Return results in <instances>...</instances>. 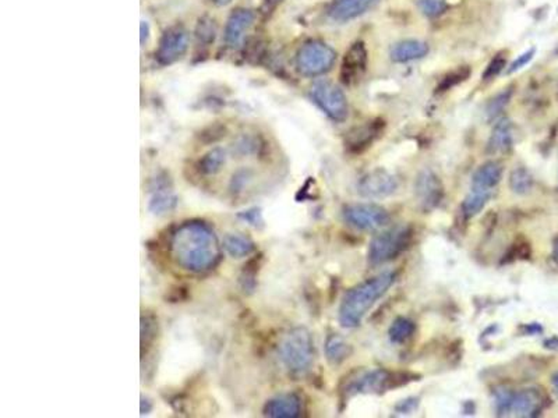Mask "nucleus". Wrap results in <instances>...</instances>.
I'll return each instance as SVG.
<instances>
[{
	"label": "nucleus",
	"mask_w": 558,
	"mask_h": 418,
	"mask_svg": "<svg viewBox=\"0 0 558 418\" xmlns=\"http://www.w3.org/2000/svg\"><path fill=\"white\" fill-rule=\"evenodd\" d=\"M172 255L186 269L204 270L216 261L218 243L207 226L187 223L174 235Z\"/></svg>",
	"instance_id": "f257e3e1"
},
{
	"label": "nucleus",
	"mask_w": 558,
	"mask_h": 418,
	"mask_svg": "<svg viewBox=\"0 0 558 418\" xmlns=\"http://www.w3.org/2000/svg\"><path fill=\"white\" fill-rule=\"evenodd\" d=\"M396 273L384 270L352 287L342 299L338 318L344 328H358L372 306L394 285Z\"/></svg>",
	"instance_id": "f03ea898"
},
{
	"label": "nucleus",
	"mask_w": 558,
	"mask_h": 418,
	"mask_svg": "<svg viewBox=\"0 0 558 418\" xmlns=\"http://www.w3.org/2000/svg\"><path fill=\"white\" fill-rule=\"evenodd\" d=\"M279 357L293 374H306L314 361V343L306 328H293L279 343Z\"/></svg>",
	"instance_id": "7ed1b4c3"
},
{
	"label": "nucleus",
	"mask_w": 558,
	"mask_h": 418,
	"mask_svg": "<svg viewBox=\"0 0 558 418\" xmlns=\"http://www.w3.org/2000/svg\"><path fill=\"white\" fill-rule=\"evenodd\" d=\"M545 406V399L538 389H497L494 392V410L500 417H536Z\"/></svg>",
	"instance_id": "20e7f679"
},
{
	"label": "nucleus",
	"mask_w": 558,
	"mask_h": 418,
	"mask_svg": "<svg viewBox=\"0 0 558 418\" xmlns=\"http://www.w3.org/2000/svg\"><path fill=\"white\" fill-rule=\"evenodd\" d=\"M413 230L409 225H396L375 235L369 247V263L382 265L401 255L410 243Z\"/></svg>",
	"instance_id": "39448f33"
},
{
	"label": "nucleus",
	"mask_w": 558,
	"mask_h": 418,
	"mask_svg": "<svg viewBox=\"0 0 558 418\" xmlns=\"http://www.w3.org/2000/svg\"><path fill=\"white\" fill-rule=\"evenodd\" d=\"M337 62V52L321 41L306 42L296 55V67L306 77H317L330 72Z\"/></svg>",
	"instance_id": "423d86ee"
},
{
	"label": "nucleus",
	"mask_w": 558,
	"mask_h": 418,
	"mask_svg": "<svg viewBox=\"0 0 558 418\" xmlns=\"http://www.w3.org/2000/svg\"><path fill=\"white\" fill-rule=\"evenodd\" d=\"M310 95L318 107L334 122L341 123L348 119V99L337 84L330 80H317L310 88Z\"/></svg>",
	"instance_id": "0eeeda50"
},
{
	"label": "nucleus",
	"mask_w": 558,
	"mask_h": 418,
	"mask_svg": "<svg viewBox=\"0 0 558 418\" xmlns=\"http://www.w3.org/2000/svg\"><path fill=\"white\" fill-rule=\"evenodd\" d=\"M345 222L363 232H374L389 223V214L381 205L372 202L348 204L342 209Z\"/></svg>",
	"instance_id": "6e6552de"
},
{
	"label": "nucleus",
	"mask_w": 558,
	"mask_h": 418,
	"mask_svg": "<svg viewBox=\"0 0 558 418\" xmlns=\"http://www.w3.org/2000/svg\"><path fill=\"white\" fill-rule=\"evenodd\" d=\"M398 187V178L385 169L378 167L362 176L358 183V192L365 198L381 200L392 195Z\"/></svg>",
	"instance_id": "1a4fd4ad"
},
{
	"label": "nucleus",
	"mask_w": 558,
	"mask_h": 418,
	"mask_svg": "<svg viewBox=\"0 0 558 418\" xmlns=\"http://www.w3.org/2000/svg\"><path fill=\"white\" fill-rule=\"evenodd\" d=\"M394 374L387 370H372L359 374L346 386L349 396L359 393H381L394 386Z\"/></svg>",
	"instance_id": "9d476101"
},
{
	"label": "nucleus",
	"mask_w": 558,
	"mask_h": 418,
	"mask_svg": "<svg viewBox=\"0 0 558 418\" xmlns=\"http://www.w3.org/2000/svg\"><path fill=\"white\" fill-rule=\"evenodd\" d=\"M188 48V37L182 27L167 30L160 41L157 58L162 65H171L182 59Z\"/></svg>",
	"instance_id": "9b49d317"
},
{
	"label": "nucleus",
	"mask_w": 558,
	"mask_h": 418,
	"mask_svg": "<svg viewBox=\"0 0 558 418\" xmlns=\"http://www.w3.org/2000/svg\"><path fill=\"white\" fill-rule=\"evenodd\" d=\"M415 194L426 209L439 207L444 197V187L440 177L432 170H423L415 181Z\"/></svg>",
	"instance_id": "f8f14e48"
},
{
	"label": "nucleus",
	"mask_w": 558,
	"mask_h": 418,
	"mask_svg": "<svg viewBox=\"0 0 558 418\" xmlns=\"http://www.w3.org/2000/svg\"><path fill=\"white\" fill-rule=\"evenodd\" d=\"M368 69V52L363 42L353 44L348 51L341 67V79L346 85L358 83Z\"/></svg>",
	"instance_id": "ddd939ff"
},
{
	"label": "nucleus",
	"mask_w": 558,
	"mask_h": 418,
	"mask_svg": "<svg viewBox=\"0 0 558 418\" xmlns=\"http://www.w3.org/2000/svg\"><path fill=\"white\" fill-rule=\"evenodd\" d=\"M254 22V13L246 8L235 10L225 25V42L231 48H238L243 39L246 32Z\"/></svg>",
	"instance_id": "4468645a"
},
{
	"label": "nucleus",
	"mask_w": 558,
	"mask_h": 418,
	"mask_svg": "<svg viewBox=\"0 0 558 418\" xmlns=\"http://www.w3.org/2000/svg\"><path fill=\"white\" fill-rule=\"evenodd\" d=\"M504 173V166L498 161H488L477 167L472 176L470 190L494 194Z\"/></svg>",
	"instance_id": "2eb2a0df"
},
{
	"label": "nucleus",
	"mask_w": 558,
	"mask_h": 418,
	"mask_svg": "<svg viewBox=\"0 0 558 418\" xmlns=\"http://www.w3.org/2000/svg\"><path fill=\"white\" fill-rule=\"evenodd\" d=\"M377 3L378 0H335L328 10V17L337 22H346L363 15Z\"/></svg>",
	"instance_id": "dca6fc26"
},
{
	"label": "nucleus",
	"mask_w": 558,
	"mask_h": 418,
	"mask_svg": "<svg viewBox=\"0 0 558 418\" xmlns=\"http://www.w3.org/2000/svg\"><path fill=\"white\" fill-rule=\"evenodd\" d=\"M514 147V129L510 119H501L495 123L487 143V152L491 155L508 154Z\"/></svg>",
	"instance_id": "f3484780"
},
{
	"label": "nucleus",
	"mask_w": 558,
	"mask_h": 418,
	"mask_svg": "<svg viewBox=\"0 0 558 418\" xmlns=\"http://www.w3.org/2000/svg\"><path fill=\"white\" fill-rule=\"evenodd\" d=\"M429 53V45L416 39H406L398 42L391 49V59L395 63H408L424 58Z\"/></svg>",
	"instance_id": "a211bd4d"
},
{
	"label": "nucleus",
	"mask_w": 558,
	"mask_h": 418,
	"mask_svg": "<svg viewBox=\"0 0 558 418\" xmlns=\"http://www.w3.org/2000/svg\"><path fill=\"white\" fill-rule=\"evenodd\" d=\"M301 405L296 395H280L278 398L268 402L266 407V414L268 417L292 418L300 414Z\"/></svg>",
	"instance_id": "6ab92c4d"
},
{
	"label": "nucleus",
	"mask_w": 558,
	"mask_h": 418,
	"mask_svg": "<svg viewBox=\"0 0 558 418\" xmlns=\"http://www.w3.org/2000/svg\"><path fill=\"white\" fill-rule=\"evenodd\" d=\"M352 354V346L339 334L328 336L325 341V355L331 364L339 365Z\"/></svg>",
	"instance_id": "aec40b11"
},
{
	"label": "nucleus",
	"mask_w": 558,
	"mask_h": 418,
	"mask_svg": "<svg viewBox=\"0 0 558 418\" xmlns=\"http://www.w3.org/2000/svg\"><path fill=\"white\" fill-rule=\"evenodd\" d=\"M493 195L494 194H491V192L470 190L464 200V204H462V212H464L465 218L470 219V218L476 216L477 214H480L484 209V207L488 204V201L493 198Z\"/></svg>",
	"instance_id": "412c9836"
},
{
	"label": "nucleus",
	"mask_w": 558,
	"mask_h": 418,
	"mask_svg": "<svg viewBox=\"0 0 558 418\" xmlns=\"http://www.w3.org/2000/svg\"><path fill=\"white\" fill-rule=\"evenodd\" d=\"M416 331V325L413 321L405 317H398L392 325L389 327V340L395 344H403L408 341Z\"/></svg>",
	"instance_id": "4be33fe9"
},
{
	"label": "nucleus",
	"mask_w": 558,
	"mask_h": 418,
	"mask_svg": "<svg viewBox=\"0 0 558 418\" xmlns=\"http://www.w3.org/2000/svg\"><path fill=\"white\" fill-rule=\"evenodd\" d=\"M510 187L517 194H528L533 187V177L525 167H517L510 176Z\"/></svg>",
	"instance_id": "5701e85b"
},
{
	"label": "nucleus",
	"mask_w": 558,
	"mask_h": 418,
	"mask_svg": "<svg viewBox=\"0 0 558 418\" xmlns=\"http://www.w3.org/2000/svg\"><path fill=\"white\" fill-rule=\"evenodd\" d=\"M225 249L232 255L236 258H242L246 256L249 254H252V251L254 250V244L245 236L240 235H228L225 237Z\"/></svg>",
	"instance_id": "b1692460"
},
{
	"label": "nucleus",
	"mask_w": 558,
	"mask_h": 418,
	"mask_svg": "<svg viewBox=\"0 0 558 418\" xmlns=\"http://www.w3.org/2000/svg\"><path fill=\"white\" fill-rule=\"evenodd\" d=\"M460 1L461 0H419V7L423 14L429 17H437Z\"/></svg>",
	"instance_id": "393cba45"
},
{
	"label": "nucleus",
	"mask_w": 558,
	"mask_h": 418,
	"mask_svg": "<svg viewBox=\"0 0 558 418\" xmlns=\"http://www.w3.org/2000/svg\"><path fill=\"white\" fill-rule=\"evenodd\" d=\"M469 76H470V69H469V67H466V66H464V67H458L457 70L448 73V74L443 79V81L437 86V91H439V92L448 91V89H451L453 86H455V85L465 81Z\"/></svg>",
	"instance_id": "a878e982"
},
{
	"label": "nucleus",
	"mask_w": 558,
	"mask_h": 418,
	"mask_svg": "<svg viewBox=\"0 0 558 418\" xmlns=\"http://www.w3.org/2000/svg\"><path fill=\"white\" fill-rule=\"evenodd\" d=\"M223 162H225V154H223L222 150L216 148V150H212V151L202 159L201 169H202V171L207 173V174H214V173H216V171L221 169V166L223 165Z\"/></svg>",
	"instance_id": "bb28decb"
},
{
	"label": "nucleus",
	"mask_w": 558,
	"mask_h": 418,
	"mask_svg": "<svg viewBox=\"0 0 558 418\" xmlns=\"http://www.w3.org/2000/svg\"><path fill=\"white\" fill-rule=\"evenodd\" d=\"M511 93H512V91L507 89V91L498 93L495 98H493V99L490 100V103L487 105V110H486V112H487V116H488L490 119H495V117L504 110V107H505V106L508 105V102H510Z\"/></svg>",
	"instance_id": "cd10ccee"
},
{
	"label": "nucleus",
	"mask_w": 558,
	"mask_h": 418,
	"mask_svg": "<svg viewBox=\"0 0 558 418\" xmlns=\"http://www.w3.org/2000/svg\"><path fill=\"white\" fill-rule=\"evenodd\" d=\"M374 133H377V129L372 126H366V127H359L356 129L353 133H351V147L353 145H366L368 143L372 141Z\"/></svg>",
	"instance_id": "c85d7f7f"
},
{
	"label": "nucleus",
	"mask_w": 558,
	"mask_h": 418,
	"mask_svg": "<svg viewBox=\"0 0 558 418\" xmlns=\"http://www.w3.org/2000/svg\"><path fill=\"white\" fill-rule=\"evenodd\" d=\"M175 205V198L167 192L155 194L150 202V208L154 212H167Z\"/></svg>",
	"instance_id": "c756f323"
},
{
	"label": "nucleus",
	"mask_w": 558,
	"mask_h": 418,
	"mask_svg": "<svg viewBox=\"0 0 558 418\" xmlns=\"http://www.w3.org/2000/svg\"><path fill=\"white\" fill-rule=\"evenodd\" d=\"M505 65H507V62H505V59H504L502 56H497L495 59H493V60L490 62V65L487 66L484 74L481 76L483 80H484V81H488V80H493L494 77H497V76L502 72V69L505 67Z\"/></svg>",
	"instance_id": "7c9ffc66"
},
{
	"label": "nucleus",
	"mask_w": 558,
	"mask_h": 418,
	"mask_svg": "<svg viewBox=\"0 0 558 418\" xmlns=\"http://www.w3.org/2000/svg\"><path fill=\"white\" fill-rule=\"evenodd\" d=\"M533 56H535V49H529V51H526L525 53H522V55L510 66V69L507 70V74H512V73L521 70L522 67H525V66L533 59Z\"/></svg>",
	"instance_id": "2f4dec72"
},
{
	"label": "nucleus",
	"mask_w": 558,
	"mask_h": 418,
	"mask_svg": "<svg viewBox=\"0 0 558 418\" xmlns=\"http://www.w3.org/2000/svg\"><path fill=\"white\" fill-rule=\"evenodd\" d=\"M140 28H141V45H144V44L147 42V39H148V35H150V28H148V24H147L145 21H141V25H140Z\"/></svg>",
	"instance_id": "473e14b6"
},
{
	"label": "nucleus",
	"mask_w": 558,
	"mask_h": 418,
	"mask_svg": "<svg viewBox=\"0 0 558 418\" xmlns=\"http://www.w3.org/2000/svg\"><path fill=\"white\" fill-rule=\"evenodd\" d=\"M546 347H549V348H558V337H553V339H549V340H546Z\"/></svg>",
	"instance_id": "72a5a7b5"
},
{
	"label": "nucleus",
	"mask_w": 558,
	"mask_h": 418,
	"mask_svg": "<svg viewBox=\"0 0 558 418\" xmlns=\"http://www.w3.org/2000/svg\"><path fill=\"white\" fill-rule=\"evenodd\" d=\"M211 1H214V3L218 4V6H226V4H229L232 0H211Z\"/></svg>",
	"instance_id": "f704fd0d"
},
{
	"label": "nucleus",
	"mask_w": 558,
	"mask_h": 418,
	"mask_svg": "<svg viewBox=\"0 0 558 418\" xmlns=\"http://www.w3.org/2000/svg\"><path fill=\"white\" fill-rule=\"evenodd\" d=\"M553 385H554V388H556V392L558 393V374L554 377V379H553Z\"/></svg>",
	"instance_id": "c9c22d12"
},
{
	"label": "nucleus",
	"mask_w": 558,
	"mask_h": 418,
	"mask_svg": "<svg viewBox=\"0 0 558 418\" xmlns=\"http://www.w3.org/2000/svg\"><path fill=\"white\" fill-rule=\"evenodd\" d=\"M554 258H556V261L558 262V242L556 243V246H554Z\"/></svg>",
	"instance_id": "e433bc0d"
}]
</instances>
